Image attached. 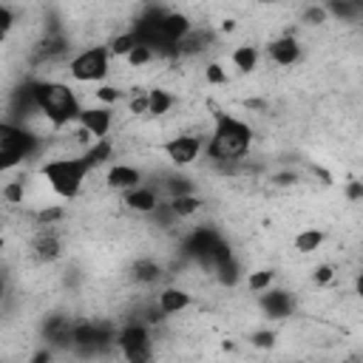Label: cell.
I'll use <instances>...</instances> for the list:
<instances>
[{"label":"cell","mask_w":363,"mask_h":363,"mask_svg":"<svg viewBox=\"0 0 363 363\" xmlns=\"http://www.w3.org/2000/svg\"><path fill=\"white\" fill-rule=\"evenodd\" d=\"M250 139L252 133L247 122L227 113H216V128L207 142V156L213 162H238L250 150Z\"/></svg>","instance_id":"obj_1"},{"label":"cell","mask_w":363,"mask_h":363,"mask_svg":"<svg viewBox=\"0 0 363 363\" xmlns=\"http://www.w3.org/2000/svg\"><path fill=\"white\" fill-rule=\"evenodd\" d=\"M34 96H37V111L54 125V128H62L68 125L71 119H79L82 116V108H79V99L74 96V91L62 82H54V79H45V82H34Z\"/></svg>","instance_id":"obj_2"},{"label":"cell","mask_w":363,"mask_h":363,"mask_svg":"<svg viewBox=\"0 0 363 363\" xmlns=\"http://www.w3.org/2000/svg\"><path fill=\"white\" fill-rule=\"evenodd\" d=\"M88 173H91V167H88V162L82 156L79 159L62 156V159H51V162L43 164V179L62 199H74L79 193V187H82Z\"/></svg>","instance_id":"obj_3"},{"label":"cell","mask_w":363,"mask_h":363,"mask_svg":"<svg viewBox=\"0 0 363 363\" xmlns=\"http://www.w3.org/2000/svg\"><path fill=\"white\" fill-rule=\"evenodd\" d=\"M34 150H37V139L28 130H23L11 122L0 125V167L3 170H11L23 159H28Z\"/></svg>","instance_id":"obj_4"},{"label":"cell","mask_w":363,"mask_h":363,"mask_svg":"<svg viewBox=\"0 0 363 363\" xmlns=\"http://www.w3.org/2000/svg\"><path fill=\"white\" fill-rule=\"evenodd\" d=\"M108 71H111V51H108V45L85 48V51H79L68 62V74L77 82H99V79L108 77Z\"/></svg>","instance_id":"obj_5"},{"label":"cell","mask_w":363,"mask_h":363,"mask_svg":"<svg viewBox=\"0 0 363 363\" xmlns=\"http://www.w3.org/2000/svg\"><path fill=\"white\" fill-rule=\"evenodd\" d=\"M116 343H119L122 354L128 357V363H147L150 360V335L145 326H136V323L125 326L119 332Z\"/></svg>","instance_id":"obj_6"},{"label":"cell","mask_w":363,"mask_h":363,"mask_svg":"<svg viewBox=\"0 0 363 363\" xmlns=\"http://www.w3.org/2000/svg\"><path fill=\"white\" fill-rule=\"evenodd\" d=\"M162 150L167 153V159L173 164H193L199 159V153H201V139H196V136H173L170 142H164Z\"/></svg>","instance_id":"obj_7"},{"label":"cell","mask_w":363,"mask_h":363,"mask_svg":"<svg viewBox=\"0 0 363 363\" xmlns=\"http://www.w3.org/2000/svg\"><path fill=\"white\" fill-rule=\"evenodd\" d=\"M218 244H221V238H218L213 230H207V227H201V230L190 233V238L184 241L187 252H190L193 258H199L201 264H213V252H216V247H218Z\"/></svg>","instance_id":"obj_8"},{"label":"cell","mask_w":363,"mask_h":363,"mask_svg":"<svg viewBox=\"0 0 363 363\" xmlns=\"http://www.w3.org/2000/svg\"><path fill=\"white\" fill-rule=\"evenodd\" d=\"M82 128L99 142V139H108V130H111V122H113V113L108 108H85L82 116H79Z\"/></svg>","instance_id":"obj_9"},{"label":"cell","mask_w":363,"mask_h":363,"mask_svg":"<svg viewBox=\"0 0 363 363\" xmlns=\"http://www.w3.org/2000/svg\"><path fill=\"white\" fill-rule=\"evenodd\" d=\"M267 51H269V60L278 62V65H295V62L301 60V45H298V40L289 37V34L272 40Z\"/></svg>","instance_id":"obj_10"},{"label":"cell","mask_w":363,"mask_h":363,"mask_svg":"<svg viewBox=\"0 0 363 363\" xmlns=\"http://www.w3.org/2000/svg\"><path fill=\"white\" fill-rule=\"evenodd\" d=\"M139 182H142V173L136 167H130V164H113L108 170V184L116 187V190H128L130 193V190L142 187Z\"/></svg>","instance_id":"obj_11"},{"label":"cell","mask_w":363,"mask_h":363,"mask_svg":"<svg viewBox=\"0 0 363 363\" xmlns=\"http://www.w3.org/2000/svg\"><path fill=\"white\" fill-rule=\"evenodd\" d=\"M261 309L269 315V318H286L292 312V298L281 289H267L261 295Z\"/></svg>","instance_id":"obj_12"},{"label":"cell","mask_w":363,"mask_h":363,"mask_svg":"<svg viewBox=\"0 0 363 363\" xmlns=\"http://www.w3.org/2000/svg\"><path fill=\"white\" fill-rule=\"evenodd\" d=\"M187 303H190V295H187L184 289L167 286V289L159 292V312H162V315H176V312H182Z\"/></svg>","instance_id":"obj_13"},{"label":"cell","mask_w":363,"mask_h":363,"mask_svg":"<svg viewBox=\"0 0 363 363\" xmlns=\"http://www.w3.org/2000/svg\"><path fill=\"white\" fill-rule=\"evenodd\" d=\"M125 204L130 210H136V213H153L159 207V199H156V193L150 187H136V190H130L125 196Z\"/></svg>","instance_id":"obj_14"},{"label":"cell","mask_w":363,"mask_h":363,"mask_svg":"<svg viewBox=\"0 0 363 363\" xmlns=\"http://www.w3.org/2000/svg\"><path fill=\"white\" fill-rule=\"evenodd\" d=\"M230 60H233V65L238 68V71H252L255 65H258V48L255 45H238V48H233V54H230Z\"/></svg>","instance_id":"obj_15"},{"label":"cell","mask_w":363,"mask_h":363,"mask_svg":"<svg viewBox=\"0 0 363 363\" xmlns=\"http://www.w3.org/2000/svg\"><path fill=\"white\" fill-rule=\"evenodd\" d=\"M113 156V145L108 142V139H99V142H94L88 150H85V162H88V167L94 170V167H99V164H105L108 159Z\"/></svg>","instance_id":"obj_16"},{"label":"cell","mask_w":363,"mask_h":363,"mask_svg":"<svg viewBox=\"0 0 363 363\" xmlns=\"http://www.w3.org/2000/svg\"><path fill=\"white\" fill-rule=\"evenodd\" d=\"M170 108H173V96H170L164 88H153V91H147V113L162 116V113H167Z\"/></svg>","instance_id":"obj_17"},{"label":"cell","mask_w":363,"mask_h":363,"mask_svg":"<svg viewBox=\"0 0 363 363\" xmlns=\"http://www.w3.org/2000/svg\"><path fill=\"white\" fill-rule=\"evenodd\" d=\"M136 45H139L136 34H133V31H122V34H116V37L111 40L108 51H111L113 57H125V60H128V54H130V51H133Z\"/></svg>","instance_id":"obj_18"},{"label":"cell","mask_w":363,"mask_h":363,"mask_svg":"<svg viewBox=\"0 0 363 363\" xmlns=\"http://www.w3.org/2000/svg\"><path fill=\"white\" fill-rule=\"evenodd\" d=\"M199 207H201V201H199L193 193H190V196H176V199H170V210H173L176 218H187V216L199 213Z\"/></svg>","instance_id":"obj_19"},{"label":"cell","mask_w":363,"mask_h":363,"mask_svg":"<svg viewBox=\"0 0 363 363\" xmlns=\"http://www.w3.org/2000/svg\"><path fill=\"white\" fill-rule=\"evenodd\" d=\"M323 244V233L320 230H301L298 235H295V250L298 252H315L318 247Z\"/></svg>","instance_id":"obj_20"},{"label":"cell","mask_w":363,"mask_h":363,"mask_svg":"<svg viewBox=\"0 0 363 363\" xmlns=\"http://www.w3.org/2000/svg\"><path fill=\"white\" fill-rule=\"evenodd\" d=\"M133 275H136V281H142V284H153V281H159L162 269H159L156 261H136Z\"/></svg>","instance_id":"obj_21"},{"label":"cell","mask_w":363,"mask_h":363,"mask_svg":"<svg viewBox=\"0 0 363 363\" xmlns=\"http://www.w3.org/2000/svg\"><path fill=\"white\" fill-rule=\"evenodd\" d=\"M272 275H275L272 269H258V272H252V275H250V289L264 295V292L272 286Z\"/></svg>","instance_id":"obj_22"},{"label":"cell","mask_w":363,"mask_h":363,"mask_svg":"<svg viewBox=\"0 0 363 363\" xmlns=\"http://www.w3.org/2000/svg\"><path fill=\"white\" fill-rule=\"evenodd\" d=\"M153 48H147V45H136L130 54H128V65L130 68H142V65H147L150 60H153Z\"/></svg>","instance_id":"obj_23"},{"label":"cell","mask_w":363,"mask_h":363,"mask_svg":"<svg viewBox=\"0 0 363 363\" xmlns=\"http://www.w3.org/2000/svg\"><path fill=\"white\" fill-rule=\"evenodd\" d=\"M216 269H218V281H221V284H227V286H233V284L238 281V264H235V258H230V261H224V264H218Z\"/></svg>","instance_id":"obj_24"},{"label":"cell","mask_w":363,"mask_h":363,"mask_svg":"<svg viewBox=\"0 0 363 363\" xmlns=\"http://www.w3.org/2000/svg\"><path fill=\"white\" fill-rule=\"evenodd\" d=\"M204 79H207L210 85H224V82H227V71H224L218 62H210V65L204 68Z\"/></svg>","instance_id":"obj_25"},{"label":"cell","mask_w":363,"mask_h":363,"mask_svg":"<svg viewBox=\"0 0 363 363\" xmlns=\"http://www.w3.org/2000/svg\"><path fill=\"white\" fill-rule=\"evenodd\" d=\"M326 11H329V14H335V17L352 20V17L357 14V6H352V3H329V6H326Z\"/></svg>","instance_id":"obj_26"},{"label":"cell","mask_w":363,"mask_h":363,"mask_svg":"<svg viewBox=\"0 0 363 363\" xmlns=\"http://www.w3.org/2000/svg\"><path fill=\"white\" fill-rule=\"evenodd\" d=\"M62 216H65V210H62V207H43V210L37 213V221L48 227V224H54V221H60Z\"/></svg>","instance_id":"obj_27"},{"label":"cell","mask_w":363,"mask_h":363,"mask_svg":"<svg viewBox=\"0 0 363 363\" xmlns=\"http://www.w3.org/2000/svg\"><path fill=\"white\" fill-rule=\"evenodd\" d=\"M326 6H309L306 11H303V23H309V26H318V23H323L326 20Z\"/></svg>","instance_id":"obj_28"},{"label":"cell","mask_w":363,"mask_h":363,"mask_svg":"<svg viewBox=\"0 0 363 363\" xmlns=\"http://www.w3.org/2000/svg\"><path fill=\"white\" fill-rule=\"evenodd\" d=\"M3 199L11 201V204H20L23 201V182H9L3 187Z\"/></svg>","instance_id":"obj_29"},{"label":"cell","mask_w":363,"mask_h":363,"mask_svg":"<svg viewBox=\"0 0 363 363\" xmlns=\"http://www.w3.org/2000/svg\"><path fill=\"white\" fill-rule=\"evenodd\" d=\"M250 343H252V346H258V349H272L275 335H272L269 329H264V332H255V335L250 337Z\"/></svg>","instance_id":"obj_30"},{"label":"cell","mask_w":363,"mask_h":363,"mask_svg":"<svg viewBox=\"0 0 363 363\" xmlns=\"http://www.w3.org/2000/svg\"><path fill=\"white\" fill-rule=\"evenodd\" d=\"M119 96H122V91L113 88V85H102V88L96 91V99H99V102H116Z\"/></svg>","instance_id":"obj_31"},{"label":"cell","mask_w":363,"mask_h":363,"mask_svg":"<svg viewBox=\"0 0 363 363\" xmlns=\"http://www.w3.org/2000/svg\"><path fill=\"white\" fill-rule=\"evenodd\" d=\"M332 275H335V269H332L329 264H320V267L315 269V284H329Z\"/></svg>","instance_id":"obj_32"},{"label":"cell","mask_w":363,"mask_h":363,"mask_svg":"<svg viewBox=\"0 0 363 363\" xmlns=\"http://www.w3.org/2000/svg\"><path fill=\"white\" fill-rule=\"evenodd\" d=\"M346 199L349 201H360L363 199V182H349L346 184Z\"/></svg>","instance_id":"obj_33"},{"label":"cell","mask_w":363,"mask_h":363,"mask_svg":"<svg viewBox=\"0 0 363 363\" xmlns=\"http://www.w3.org/2000/svg\"><path fill=\"white\" fill-rule=\"evenodd\" d=\"M37 250H40V255H43V258H54V255H57V241L45 238V241H40V244H37Z\"/></svg>","instance_id":"obj_34"},{"label":"cell","mask_w":363,"mask_h":363,"mask_svg":"<svg viewBox=\"0 0 363 363\" xmlns=\"http://www.w3.org/2000/svg\"><path fill=\"white\" fill-rule=\"evenodd\" d=\"M11 23H14V17H11V9H9V6H0V31L6 34V31L11 28Z\"/></svg>","instance_id":"obj_35"},{"label":"cell","mask_w":363,"mask_h":363,"mask_svg":"<svg viewBox=\"0 0 363 363\" xmlns=\"http://www.w3.org/2000/svg\"><path fill=\"white\" fill-rule=\"evenodd\" d=\"M272 182L281 184V187H286V184H295L298 176H295V173H278V176H272Z\"/></svg>","instance_id":"obj_36"},{"label":"cell","mask_w":363,"mask_h":363,"mask_svg":"<svg viewBox=\"0 0 363 363\" xmlns=\"http://www.w3.org/2000/svg\"><path fill=\"white\" fill-rule=\"evenodd\" d=\"M130 111H133V113H142V111H147V96L130 99Z\"/></svg>","instance_id":"obj_37"},{"label":"cell","mask_w":363,"mask_h":363,"mask_svg":"<svg viewBox=\"0 0 363 363\" xmlns=\"http://www.w3.org/2000/svg\"><path fill=\"white\" fill-rule=\"evenodd\" d=\"M31 363H51V352H48V349H40V352L31 357Z\"/></svg>","instance_id":"obj_38"},{"label":"cell","mask_w":363,"mask_h":363,"mask_svg":"<svg viewBox=\"0 0 363 363\" xmlns=\"http://www.w3.org/2000/svg\"><path fill=\"white\" fill-rule=\"evenodd\" d=\"M354 289H357V295H363V272L354 278Z\"/></svg>","instance_id":"obj_39"},{"label":"cell","mask_w":363,"mask_h":363,"mask_svg":"<svg viewBox=\"0 0 363 363\" xmlns=\"http://www.w3.org/2000/svg\"><path fill=\"white\" fill-rule=\"evenodd\" d=\"M233 28H235V20H224L221 23V31H233Z\"/></svg>","instance_id":"obj_40"}]
</instances>
